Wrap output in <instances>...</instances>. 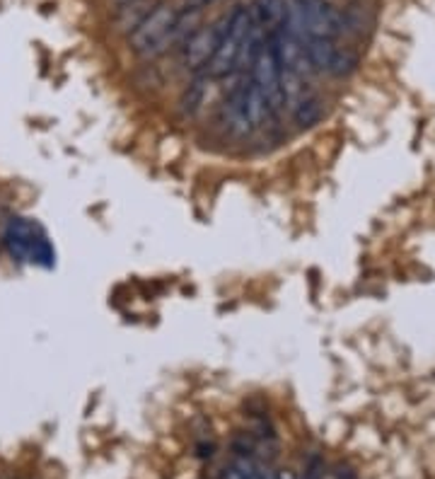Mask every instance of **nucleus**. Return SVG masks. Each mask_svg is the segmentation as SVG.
I'll list each match as a JSON object with an SVG mask.
<instances>
[{"label":"nucleus","instance_id":"nucleus-1","mask_svg":"<svg viewBox=\"0 0 435 479\" xmlns=\"http://www.w3.org/2000/svg\"><path fill=\"white\" fill-rule=\"evenodd\" d=\"M252 27H254V18H252V10L245 8V5H238L230 15H225V32H222L213 59L205 66V76H211L213 80H222L239 69V56H242L245 39H247Z\"/></svg>","mask_w":435,"mask_h":479},{"label":"nucleus","instance_id":"nucleus-2","mask_svg":"<svg viewBox=\"0 0 435 479\" xmlns=\"http://www.w3.org/2000/svg\"><path fill=\"white\" fill-rule=\"evenodd\" d=\"M180 10L172 8L170 3H157L148 10L138 27L131 32L128 42L131 49L141 56V59H155L172 46V29L177 22Z\"/></svg>","mask_w":435,"mask_h":479},{"label":"nucleus","instance_id":"nucleus-3","mask_svg":"<svg viewBox=\"0 0 435 479\" xmlns=\"http://www.w3.org/2000/svg\"><path fill=\"white\" fill-rule=\"evenodd\" d=\"M225 32V18L215 20L213 25L198 27L194 35L180 46L181 66L194 73H204L205 66L213 59L215 49L221 44V37Z\"/></svg>","mask_w":435,"mask_h":479},{"label":"nucleus","instance_id":"nucleus-4","mask_svg":"<svg viewBox=\"0 0 435 479\" xmlns=\"http://www.w3.org/2000/svg\"><path fill=\"white\" fill-rule=\"evenodd\" d=\"M293 3V0H290ZM300 10L302 29L308 39H339L343 35L342 12L326 0H310L305 5H295Z\"/></svg>","mask_w":435,"mask_h":479},{"label":"nucleus","instance_id":"nucleus-5","mask_svg":"<svg viewBox=\"0 0 435 479\" xmlns=\"http://www.w3.org/2000/svg\"><path fill=\"white\" fill-rule=\"evenodd\" d=\"M5 245H8L10 255L18 259H49L52 249L46 238H42L32 223L12 221L5 231Z\"/></svg>","mask_w":435,"mask_h":479},{"label":"nucleus","instance_id":"nucleus-6","mask_svg":"<svg viewBox=\"0 0 435 479\" xmlns=\"http://www.w3.org/2000/svg\"><path fill=\"white\" fill-rule=\"evenodd\" d=\"M215 90V80L211 76H205L201 73L198 77L191 80V85L184 90L180 100V110L184 117H198L201 111L205 110V104L211 102V97H213Z\"/></svg>","mask_w":435,"mask_h":479},{"label":"nucleus","instance_id":"nucleus-7","mask_svg":"<svg viewBox=\"0 0 435 479\" xmlns=\"http://www.w3.org/2000/svg\"><path fill=\"white\" fill-rule=\"evenodd\" d=\"M375 22V8L370 0H350L342 12V29L349 35L363 37Z\"/></svg>","mask_w":435,"mask_h":479},{"label":"nucleus","instance_id":"nucleus-8","mask_svg":"<svg viewBox=\"0 0 435 479\" xmlns=\"http://www.w3.org/2000/svg\"><path fill=\"white\" fill-rule=\"evenodd\" d=\"M288 111L290 119L295 121L298 129H310V126L319 124V119L325 117V102H322L319 94L308 93L305 97H300L295 104H290Z\"/></svg>","mask_w":435,"mask_h":479},{"label":"nucleus","instance_id":"nucleus-9","mask_svg":"<svg viewBox=\"0 0 435 479\" xmlns=\"http://www.w3.org/2000/svg\"><path fill=\"white\" fill-rule=\"evenodd\" d=\"M339 44L336 39H308L305 42V52H308L310 66L315 73H332V66L336 56H339Z\"/></svg>","mask_w":435,"mask_h":479},{"label":"nucleus","instance_id":"nucleus-10","mask_svg":"<svg viewBox=\"0 0 435 479\" xmlns=\"http://www.w3.org/2000/svg\"><path fill=\"white\" fill-rule=\"evenodd\" d=\"M286 15V0H254L252 18L266 35H271L273 29H278Z\"/></svg>","mask_w":435,"mask_h":479},{"label":"nucleus","instance_id":"nucleus-11","mask_svg":"<svg viewBox=\"0 0 435 479\" xmlns=\"http://www.w3.org/2000/svg\"><path fill=\"white\" fill-rule=\"evenodd\" d=\"M256 470H259V465L254 462V458H249V455H235V460L221 472V477L218 479H249Z\"/></svg>","mask_w":435,"mask_h":479},{"label":"nucleus","instance_id":"nucleus-12","mask_svg":"<svg viewBox=\"0 0 435 479\" xmlns=\"http://www.w3.org/2000/svg\"><path fill=\"white\" fill-rule=\"evenodd\" d=\"M213 3H218V0H184V8L201 10V12H204V10L211 8Z\"/></svg>","mask_w":435,"mask_h":479},{"label":"nucleus","instance_id":"nucleus-13","mask_svg":"<svg viewBox=\"0 0 435 479\" xmlns=\"http://www.w3.org/2000/svg\"><path fill=\"white\" fill-rule=\"evenodd\" d=\"M249 479H269V475H266V472H262V470H256Z\"/></svg>","mask_w":435,"mask_h":479},{"label":"nucleus","instance_id":"nucleus-14","mask_svg":"<svg viewBox=\"0 0 435 479\" xmlns=\"http://www.w3.org/2000/svg\"><path fill=\"white\" fill-rule=\"evenodd\" d=\"M114 3H117V5H131V3H141V0H114Z\"/></svg>","mask_w":435,"mask_h":479},{"label":"nucleus","instance_id":"nucleus-15","mask_svg":"<svg viewBox=\"0 0 435 479\" xmlns=\"http://www.w3.org/2000/svg\"><path fill=\"white\" fill-rule=\"evenodd\" d=\"M326 3H332V0H326Z\"/></svg>","mask_w":435,"mask_h":479}]
</instances>
